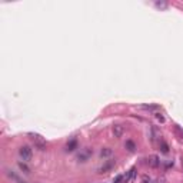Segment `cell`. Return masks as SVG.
Returning <instances> with one entry per match:
<instances>
[{
	"label": "cell",
	"instance_id": "obj_12",
	"mask_svg": "<svg viewBox=\"0 0 183 183\" xmlns=\"http://www.w3.org/2000/svg\"><path fill=\"white\" fill-rule=\"evenodd\" d=\"M142 183H153V182H152V179H150L147 175H145V176L142 177Z\"/></svg>",
	"mask_w": 183,
	"mask_h": 183
},
{
	"label": "cell",
	"instance_id": "obj_7",
	"mask_svg": "<svg viewBox=\"0 0 183 183\" xmlns=\"http://www.w3.org/2000/svg\"><path fill=\"white\" fill-rule=\"evenodd\" d=\"M76 146H77V142L73 139V140H70V142L67 143V146H66V150H67V152H72V150L76 149Z\"/></svg>",
	"mask_w": 183,
	"mask_h": 183
},
{
	"label": "cell",
	"instance_id": "obj_15",
	"mask_svg": "<svg viewBox=\"0 0 183 183\" xmlns=\"http://www.w3.org/2000/svg\"><path fill=\"white\" fill-rule=\"evenodd\" d=\"M156 117H157V120H160V122H165V117H163V116L160 115V113H157Z\"/></svg>",
	"mask_w": 183,
	"mask_h": 183
},
{
	"label": "cell",
	"instance_id": "obj_13",
	"mask_svg": "<svg viewBox=\"0 0 183 183\" xmlns=\"http://www.w3.org/2000/svg\"><path fill=\"white\" fill-rule=\"evenodd\" d=\"M153 183H166V179H165L163 176H160V177H157V179L155 180Z\"/></svg>",
	"mask_w": 183,
	"mask_h": 183
},
{
	"label": "cell",
	"instance_id": "obj_9",
	"mask_svg": "<svg viewBox=\"0 0 183 183\" xmlns=\"http://www.w3.org/2000/svg\"><path fill=\"white\" fill-rule=\"evenodd\" d=\"M126 147H127L130 152H133V150H135V143L130 142V140H127V142H126Z\"/></svg>",
	"mask_w": 183,
	"mask_h": 183
},
{
	"label": "cell",
	"instance_id": "obj_8",
	"mask_svg": "<svg viewBox=\"0 0 183 183\" xmlns=\"http://www.w3.org/2000/svg\"><path fill=\"white\" fill-rule=\"evenodd\" d=\"M112 155V149H109V147H106V149H103L102 152H100V156L105 157V156H110Z\"/></svg>",
	"mask_w": 183,
	"mask_h": 183
},
{
	"label": "cell",
	"instance_id": "obj_10",
	"mask_svg": "<svg viewBox=\"0 0 183 183\" xmlns=\"http://www.w3.org/2000/svg\"><path fill=\"white\" fill-rule=\"evenodd\" d=\"M160 147H162V152L163 153H167V152H169V147H167V145L165 142H160Z\"/></svg>",
	"mask_w": 183,
	"mask_h": 183
},
{
	"label": "cell",
	"instance_id": "obj_14",
	"mask_svg": "<svg viewBox=\"0 0 183 183\" xmlns=\"http://www.w3.org/2000/svg\"><path fill=\"white\" fill-rule=\"evenodd\" d=\"M113 183H123V176H117Z\"/></svg>",
	"mask_w": 183,
	"mask_h": 183
},
{
	"label": "cell",
	"instance_id": "obj_1",
	"mask_svg": "<svg viewBox=\"0 0 183 183\" xmlns=\"http://www.w3.org/2000/svg\"><path fill=\"white\" fill-rule=\"evenodd\" d=\"M29 137H30V140L34 143V146L37 149H40V150L46 149V140L43 139V136L37 135V133H29Z\"/></svg>",
	"mask_w": 183,
	"mask_h": 183
},
{
	"label": "cell",
	"instance_id": "obj_11",
	"mask_svg": "<svg viewBox=\"0 0 183 183\" xmlns=\"http://www.w3.org/2000/svg\"><path fill=\"white\" fill-rule=\"evenodd\" d=\"M19 167H20L22 170H24V173H29V172H30V170H29V167H27L24 163H22V162H19Z\"/></svg>",
	"mask_w": 183,
	"mask_h": 183
},
{
	"label": "cell",
	"instance_id": "obj_6",
	"mask_svg": "<svg viewBox=\"0 0 183 183\" xmlns=\"http://www.w3.org/2000/svg\"><path fill=\"white\" fill-rule=\"evenodd\" d=\"M113 166H115V163H113V162H107V163L105 165V166L99 169V173H106L107 170H110V169H112Z\"/></svg>",
	"mask_w": 183,
	"mask_h": 183
},
{
	"label": "cell",
	"instance_id": "obj_4",
	"mask_svg": "<svg viewBox=\"0 0 183 183\" xmlns=\"http://www.w3.org/2000/svg\"><path fill=\"white\" fill-rule=\"evenodd\" d=\"M146 160H147V165H149L150 167H157V166H159V163H160L159 157L155 156V155H153V156H149Z\"/></svg>",
	"mask_w": 183,
	"mask_h": 183
},
{
	"label": "cell",
	"instance_id": "obj_2",
	"mask_svg": "<svg viewBox=\"0 0 183 183\" xmlns=\"http://www.w3.org/2000/svg\"><path fill=\"white\" fill-rule=\"evenodd\" d=\"M19 155H20V157L24 162H29L32 159V156H33V152H32V149L29 146H22L19 149Z\"/></svg>",
	"mask_w": 183,
	"mask_h": 183
},
{
	"label": "cell",
	"instance_id": "obj_3",
	"mask_svg": "<svg viewBox=\"0 0 183 183\" xmlns=\"http://www.w3.org/2000/svg\"><path fill=\"white\" fill-rule=\"evenodd\" d=\"M135 177H136V169L133 167V169H130L129 172L123 176V183H133Z\"/></svg>",
	"mask_w": 183,
	"mask_h": 183
},
{
	"label": "cell",
	"instance_id": "obj_5",
	"mask_svg": "<svg viewBox=\"0 0 183 183\" xmlns=\"http://www.w3.org/2000/svg\"><path fill=\"white\" fill-rule=\"evenodd\" d=\"M113 135H115V137H120V136L123 135V127L120 125H115L113 126Z\"/></svg>",
	"mask_w": 183,
	"mask_h": 183
},
{
	"label": "cell",
	"instance_id": "obj_16",
	"mask_svg": "<svg viewBox=\"0 0 183 183\" xmlns=\"http://www.w3.org/2000/svg\"><path fill=\"white\" fill-rule=\"evenodd\" d=\"M156 6H157V7H166V3H159V2H157Z\"/></svg>",
	"mask_w": 183,
	"mask_h": 183
}]
</instances>
